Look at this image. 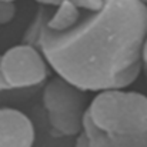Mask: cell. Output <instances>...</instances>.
Wrapping results in <instances>:
<instances>
[{
  "mask_svg": "<svg viewBox=\"0 0 147 147\" xmlns=\"http://www.w3.org/2000/svg\"><path fill=\"white\" fill-rule=\"evenodd\" d=\"M34 1H37L42 6H47V7H57L61 3H64V1H71V3L77 4L82 9L94 10V9H98L101 6V1L103 0H34Z\"/></svg>",
  "mask_w": 147,
  "mask_h": 147,
  "instance_id": "9c48e42d",
  "label": "cell"
},
{
  "mask_svg": "<svg viewBox=\"0 0 147 147\" xmlns=\"http://www.w3.org/2000/svg\"><path fill=\"white\" fill-rule=\"evenodd\" d=\"M84 90L61 76L53 77L43 89V106L56 137H77L83 131L89 103Z\"/></svg>",
  "mask_w": 147,
  "mask_h": 147,
  "instance_id": "3957f363",
  "label": "cell"
},
{
  "mask_svg": "<svg viewBox=\"0 0 147 147\" xmlns=\"http://www.w3.org/2000/svg\"><path fill=\"white\" fill-rule=\"evenodd\" d=\"M49 61L40 47L20 43L0 54L1 74L10 90L39 86L47 80Z\"/></svg>",
  "mask_w": 147,
  "mask_h": 147,
  "instance_id": "277c9868",
  "label": "cell"
},
{
  "mask_svg": "<svg viewBox=\"0 0 147 147\" xmlns=\"http://www.w3.org/2000/svg\"><path fill=\"white\" fill-rule=\"evenodd\" d=\"M87 117L109 134L146 136L147 96L126 89L98 92L89 103Z\"/></svg>",
  "mask_w": 147,
  "mask_h": 147,
  "instance_id": "7a4b0ae2",
  "label": "cell"
},
{
  "mask_svg": "<svg viewBox=\"0 0 147 147\" xmlns=\"http://www.w3.org/2000/svg\"><path fill=\"white\" fill-rule=\"evenodd\" d=\"M143 71H144V76L147 79V39L146 43H144V47H143Z\"/></svg>",
  "mask_w": 147,
  "mask_h": 147,
  "instance_id": "8fae6325",
  "label": "cell"
},
{
  "mask_svg": "<svg viewBox=\"0 0 147 147\" xmlns=\"http://www.w3.org/2000/svg\"><path fill=\"white\" fill-rule=\"evenodd\" d=\"M147 4L142 0H103L83 9L69 29L42 33L40 49L50 69L84 92L126 89L143 71Z\"/></svg>",
  "mask_w": 147,
  "mask_h": 147,
  "instance_id": "6da1fadb",
  "label": "cell"
},
{
  "mask_svg": "<svg viewBox=\"0 0 147 147\" xmlns=\"http://www.w3.org/2000/svg\"><path fill=\"white\" fill-rule=\"evenodd\" d=\"M142 1H143V3H144V4H147V0H142Z\"/></svg>",
  "mask_w": 147,
  "mask_h": 147,
  "instance_id": "5bb4252c",
  "label": "cell"
},
{
  "mask_svg": "<svg viewBox=\"0 0 147 147\" xmlns=\"http://www.w3.org/2000/svg\"><path fill=\"white\" fill-rule=\"evenodd\" d=\"M0 3H16V0H0Z\"/></svg>",
  "mask_w": 147,
  "mask_h": 147,
  "instance_id": "4fadbf2b",
  "label": "cell"
},
{
  "mask_svg": "<svg viewBox=\"0 0 147 147\" xmlns=\"http://www.w3.org/2000/svg\"><path fill=\"white\" fill-rule=\"evenodd\" d=\"M51 14H53V11H50V9H47V6L39 7L37 11H36V14H34V17H33V20L26 27V30L23 33V37H22V42L23 43L33 45L36 47H40L42 33L46 29Z\"/></svg>",
  "mask_w": 147,
  "mask_h": 147,
  "instance_id": "ba28073f",
  "label": "cell"
},
{
  "mask_svg": "<svg viewBox=\"0 0 147 147\" xmlns=\"http://www.w3.org/2000/svg\"><path fill=\"white\" fill-rule=\"evenodd\" d=\"M16 16L14 3H0V26L10 23Z\"/></svg>",
  "mask_w": 147,
  "mask_h": 147,
  "instance_id": "30bf717a",
  "label": "cell"
},
{
  "mask_svg": "<svg viewBox=\"0 0 147 147\" xmlns=\"http://www.w3.org/2000/svg\"><path fill=\"white\" fill-rule=\"evenodd\" d=\"M82 10L83 9L79 7L77 4H74L71 1H64L60 6L56 7V10L53 11L47 26L51 30L69 29L79 20V17L82 14Z\"/></svg>",
  "mask_w": 147,
  "mask_h": 147,
  "instance_id": "52a82bcc",
  "label": "cell"
},
{
  "mask_svg": "<svg viewBox=\"0 0 147 147\" xmlns=\"http://www.w3.org/2000/svg\"><path fill=\"white\" fill-rule=\"evenodd\" d=\"M4 90H10V89H9L6 80H4V77L1 74V69H0V92H4Z\"/></svg>",
  "mask_w": 147,
  "mask_h": 147,
  "instance_id": "7c38bea8",
  "label": "cell"
},
{
  "mask_svg": "<svg viewBox=\"0 0 147 147\" xmlns=\"http://www.w3.org/2000/svg\"><path fill=\"white\" fill-rule=\"evenodd\" d=\"M83 130L87 136L90 147H147L146 136H120V134H109L96 127L92 120L84 117Z\"/></svg>",
  "mask_w": 147,
  "mask_h": 147,
  "instance_id": "8992f818",
  "label": "cell"
},
{
  "mask_svg": "<svg viewBox=\"0 0 147 147\" xmlns=\"http://www.w3.org/2000/svg\"><path fill=\"white\" fill-rule=\"evenodd\" d=\"M33 121L22 110L0 107V147H33Z\"/></svg>",
  "mask_w": 147,
  "mask_h": 147,
  "instance_id": "5b68a950",
  "label": "cell"
}]
</instances>
